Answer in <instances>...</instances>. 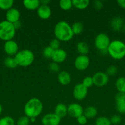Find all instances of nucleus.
<instances>
[{"mask_svg":"<svg viewBox=\"0 0 125 125\" xmlns=\"http://www.w3.org/2000/svg\"><path fill=\"white\" fill-rule=\"evenodd\" d=\"M72 6L80 10L85 9L89 4V0H72Z\"/></svg>","mask_w":125,"mask_h":125,"instance_id":"nucleus-22","label":"nucleus"},{"mask_svg":"<svg viewBox=\"0 0 125 125\" xmlns=\"http://www.w3.org/2000/svg\"><path fill=\"white\" fill-rule=\"evenodd\" d=\"M15 121L12 117L6 116L0 119V125H15Z\"/></svg>","mask_w":125,"mask_h":125,"instance_id":"nucleus-30","label":"nucleus"},{"mask_svg":"<svg viewBox=\"0 0 125 125\" xmlns=\"http://www.w3.org/2000/svg\"><path fill=\"white\" fill-rule=\"evenodd\" d=\"M67 114L73 118H77L83 114V109L80 104L77 103L71 104L67 107Z\"/></svg>","mask_w":125,"mask_h":125,"instance_id":"nucleus-12","label":"nucleus"},{"mask_svg":"<svg viewBox=\"0 0 125 125\" xmlns=\"http://www.w3.org/2000/svg\"><path fill=\"white\" fill-rule=\"evenodd\" d=\"M55 114L61 118H64L67 114V107L64 104H58L55 107Z\"/></svg>","mask_w":125,"mask_h":125,"instance_id":"nucleus-20","label":"nucleus"},{"mask_svg":"<svg viewBox=\"0 0 125 125\" xmlns=\"http://www.w3.org/2000/svg\"><path fill=\"white\" fill-rule=\"evenodd\" d=\"M15 32L16 29L13 24L7 20L2 21L0 23V39L1 40L6 42L12 40Z\"/></svg>","mask_w":125,"mask_h":125,"instance_id":"nucleus-5","label":"nucleus"},{"mask_svg":"<svg viewBox=\"0 0 125 125\" xmlns=\"http://www.w3.org/2000/svg\"><path fill=\"white\" fill-rule=\"evenodd\" d=\"M74 35H79L83 32V25L80 22H75L71 26Z\"/></svg>","mask_w":125,"mask_h":125,"instance_id":"nucleus-25","label":"nucleus"},{"mask_svg":"<svg viewBox=\"0 0 125 125\" xmlns=\"http://www.w3.org/2000/svg\"><path fill=\"white\" fill-rule=\"evenodd\" d=\"M17 65L20 67H28L33 63L34 54L31 50L28 49L18 51L14 56Z\"/></svg>","mask_w":125,"mask_h":125,"instance_id":"nucleus-4","label":"nucleus"},{"mask_svg":"<svg viewBox=\"0 0 125 125\" xmlns=\"http://www.w3.org/2000/svg\"><path fill=\"white\" fill-rule=\"evenodd\" d=\"M43 111V104L39 99L33 98L28 100L24 107L26 116L31 118H36Z\"/></svg>","mask_w":125,"mask_h":125,"instance_id":"nucleus-2","label":"nucleus"},{"mask_svg":"<svg viewBox=\"0 0 125 125\" xmlns=\"http://www.w3.org/2000/svg\"><path fill=\"white\" fill-rule=\"evenodd\" d=\"M4 63L6 67L9 68H15L18 66L14 57H11V56L6 57L4 59Z\"/></svg>","mask_w":125,"mask_h":125,"instance_id":"nucleus-26","label":"nucleus"},{"mask_svg":"<svg viewBox=\"0 0 125 125\" xmlns=\"http://www.w3.org/2000/svg\"><path fill=\"white\" fill-rule=\"evenodd\" d=\"M117 3L120 7L125 9V0H118L117 1Z\"/></svg>","mask_w":125,"mask_h":125,"instance_id":"nucleus-40","label":"nucleus"},{"mask_svg":"<svg viewBox=\"0 0 125 125\" xmlns=\"http://www.w3.org/2000/svg\"><path fill=\"white\" fill-rule=\"evenodd\" d=\"M110 43V38L105 33H100L94 39V46L100 51H107Z\"/></svg>","mask_w":125,"mask_h":125,"instance_id":"nucleus-6","label":"nucleus"},{"mask_svg":"<svg viewBox=\"0 0 125 125\" xmlns=\"http://www.w3.org/2000/svg\"><path fill=\"white\" fill-rule=\"evenodd\" d=\"M6 17V20L7 21L13 24V23L19 21L20 17V13L17 9L12 7L7 11Z\"/></svg>","mask_w":125,"mask_h":125,"instance_id":"nucleus-14","label":"nucleus"},{"mask_svg":"<svg viewBox=\"0 0 125 125\" xmlns=\"http://www.w3.org/2000/svg\"><path fill=\"white\" fill-rule=\"evenodd\" d=\"M72 2L71 0H61L60 1V7L64 10H67L72 7Z\"/></svg>","mask_w":125,"mask_h":125,"instance_id":"nucleus-28","label":"nucleus"},{"mask_svg":"<svg viewBox=\"0 0 125 125\" xmlns=\"http://www.w3.org/2000/svg\"><path fill=\"white\" fill-rule=\"evenodd\" d=\"M82 84L87 88H89L93 85V78L91 76H87L83 79Z\"/></svg>","mask_w":125,"mask_h":125,"instance_id":"nucleus-34","label":"nucleus"},{"mask_svg":"<svg viewBox=\"0 0 125 125\" xmlns=\"http://www.w3.org/2000/svg\"><path fill=\"white\" fill-rule=\"evenodd\" d=\"M54 33L56 39L62 42L69 41L74 36L72 28L67 22L64 21H61L56 23Z\"/></svg>","mask_w":125,"mask_h":125,"instance_id":"nucleus-1","label":"nucleus"},{"mask_svg":"<svg viewBox=\"0 0 125 125\" xmlns=\"http://www.w3.org/2000/svg\"><path fill=\"white\" fill-rule=\"evenodd\" d=\"M110 120L111 122V124L115 125H118L119 123H121V118L118 115H114L112 116L111 118H110Z\"/></svg>","mask_w":125,"mask_h":125,"instance_id":"nucleus-36","label":"nucleus"},{"mask_svg":"<svg viewBox=\"0 0 125 125\" xmlns=\"http://www.w3.org/2000/svg\"><path fill=\"white\" fill-rule=\"evenodd\" d=\"M54 51H55V50H53L50 46H46V47L43 50L42 54L45 58L51 59L52 58L53 54Z\"/></svg>","mask_w":125,"mask_h":125,"instance_id":"nucleus-31","label":"nucleus"},{"mask_svg":"<svg viewBox=\"0 0 125 125\" xmlns=\"http://www.w3.org/2000/svg\"><path fill=\"white\" fill-rule=\"evenodd\" d=\"M23 6L30 10H38L40 6V1L39 0H25L23 1Z\"/></svg>","mask_w":125,"mask_h":125,"instance_id":"nucleus-19","label":"nucleus"},{"mask_svg":"<svg viewBox=\"0 0 125 125\" xmlns=\"http://www.w3.org/2000/svg\"></svg>","mask_w":125,"mask_h":125,"instance_id":"nucleus-46","label":"nucleus"},{"mask_svg":"<svg viewBox=\"0 0 125 125\" xmlns=\"http://www.w3.org/2000/svg\"><path fill=\"white\" fill-rule=\"evenodd\" d=\"M109 118L105 117H100L95 121V125H111Z\"/></svg>","mask_w":125,"mask_h":125,"instance_id":"nucleus-29","label":"nucleus"},{"mask_svg":"<svg viewBox=\"0 0 125 125\" xmlns=\"http://www.w3.org/2000/svg\"><path fill=\"white\" fill-rule=\"evenodd\" d=\"M67 52L63 49L59 48L58 50H55L53 54L51 59L54 61L55 63H62L67 58Z\"/></svg>","mask_w":125,"mask_h":125,"instance_id":"nucleus-15","label":"nucleus"},{"mask_svg":"<svg viewBox=\"0 0 125 125\" xmlns=\"http://www.w3.org/2000/svg\"><path fill=\"white\" fill-rule=\"evenodd\" d=\"M30 118L27 116H22L17 121V125H29L30 123Z\"/></svg>","mask_w":125,"mask_h":125,"instance_id":"nucleus-32","label":"nucleus"},{"mask_svg":"<svg viewBox=\"0 0 125 125\" xmlns=\"http://www.w3.org/2000/svg\"><path fill=\"white\" fill-rule=\"evenodd\" d=\"M107 51L114 59H122L125 57V43L121 40H113L110 42Z\"/></svg>","mask_w":125,"mask_h":125,"instance_id":"nucleus-3","label":"nucleus"},{"mask_svg":"<svg viewBox=\"0 0 125 125\" xmlns=\"http://www.w3.org/2000/svg\"></svg>","mask_w":125,"mask_h":125,"instance_id":"nucleus-45","label":"nucleus"},{"mask_svg":"<svg viewBox=\"0 0 125 125\" xmlns=\"http://www.w3.org/2000/svg\"><path fill=\"white\" fill-rule=\"evenodd\" d=\"M58 80L61 85H68L71 81V75L67 72L62 71L60 72L58 75Z\"/></svg>","mask_w":125,"mask_h":125,"instance_id":"nucleus-18","label":"nucleus"},{"mask_svg":"<svg viewBox=\"0 0 125 125\" xmlns=\"http://www.w3.org/2000/svg\"><path fill=\"white\" fill-rule=\"evenodd\" d=\"M89 58L87 55H79L76 57L74 62V66L78 70H85L89 67Z\"/></svg>","mask_w":125,"mask_h":125,"instance_id":"nucleus-7","label":"nucleus"},{"mask_svg":"<svg viewBox=\"0 0 125 125\" xmlns=\"http://www.w3.org/2000/svg\"><path fill=\"white\" fill-rule=\"evenodd\" d=\"M88 94V88L85 87L83 84H78L74 87L73 90L74 97L77 100H83Z\"/></svg>","mask_w":125,"mask_h":125,"instance_id":"nucleus-9","label":"nucleus"},{"mask_svg":"<svg viewBox=\"0 0 125 125\" xmlns=\"http://www.w3.org/2000/svg\"><path fill=\"white\" fill-rule=\"evenodd\" d=\"M77 49L80 55H87L89 52V46L85 42H80L77 43Z\"/></svg>","mask_w":125,"mask_h":125,"instance_id":"nucleus-23","label":"nucleus"},{"mask_svg":"<svg viewBox=\"0 0 125 125\" xmlns=\"http://www.w3.org/2000/svg\"><path fill=\"white\" fill-rule=\"evenodd\" d=\"M38 15L42 20H47L50 18L51 15V10L50 7L47 5H42L38 9Z\"/></svg>","mask_w":125,"mask_h":125,"instance_id":"nucleus-16","label":"nucleus"},{"mask_svg":"<svg viewBox=\"0 0 125 125\" xmlns=\"http://www.w3.org/2000/svg\"></svg>","mask_w":125,"mask_h":125,"instance_id":"nucleus-47","label":"nucleus"},{"mask_svg":"<svg viewBox=\"0 0 125 125\" xmlns=\"http://www.w3.org/2000/svg\"><path fill=\"white\" fill-rule=\"evenodd\" d=\"M118 68L115 65H110L106 70V74L108 76H114L117 73Z\"/></svg>","mask_w":125,"mask_h":125,"instance_id":"nucleus-33","label":"nucleus"},{"mask_svg":"<svg viewBox=\"0 0 125 125\" xmlns=\"http://www.w3.org/2000/svg\"><path fill=\"white\" fill-rule=\"evenodd\" d=\"M93 6H94V7L96 10H99L103 7V2L102 1H99V0H96L94 1Z\"/></svg>","mask_w":125,"mask_h":125,"instance_id":"nucleus-38","label":"nucleus"},{"mask_svg":"<svg viewBox=\"0 0 125 125\" xmlns=\"http://www.w3.org/2000/svg\"><path fill=\"white\" fill-rule=\"evenodd\" d=\"M92 78L93 80V85L98 87L105 86L109 82V76L104 72H97Z\"/></svg>","mask_w":125,"mask_h":125,"instance_id":"nucleus-8","label":"nucleus"},{"mask_svg":"<svg viewBox=\"0 0 125 125\" xmlns=\"http://www.w3.org/2000/svg\"><path fill=\"white\" fill-rule=\"evenodd\" d=\"M97 114L98 111L96 107L94 106H88L83 110V114L85 116L87 119H91L94 118L97 115Z\"/></svg>","mask_w":125,"mask_h":125,"instance_id":"nucleus-21","label":"nucleus"},{"mask_svg":"<svg viewBox=\"0 0 125 125\" xmlns=\"http://www.w3.org/2000/svg\"><path fill=\"white\" fill-rule=\"evenodd\" d=\"M13 25H14V27L16 29V30L18 29H19L21 27V26H22V23H21V22L19 21H17L16 23H13Z\"/></svg>","mask_w":125,"mask_h":125,"instance_id":"nucleus-41","label":"nucleus"},{"mask_svg":"<svg viewBox=\"0 0 125 125\" xmlns=\"http://www.w3.org/2000/svg\"><path fill=\"white\" fill-rule=\"evenodd\" d=\"M77 122H78L80 125H84L87 123V120L88 119H87V118L85 117V116L83 114L82 115L79 116V117L77 118Z\"/></svg>","mask_w":125,"mask_h":125,"instance_id":"nucleus-39","label":"nucleus"},{"mask_svg":"<svg viewBox=\"0 0 125 125\" xmlns=\"http://www.w3.org/2000/svg\"><path fill=\"white\" fill-rule=\"evenodd\" d=\"M36 122V118H30V122L31 123H34Z\"/></svg>","mask_w":125,"mask_h":125,"instance_id":"nucleus-43","label":"nucleus"},{"mask_svg":"<svg viewBox=\"0 0 125 125\" xmlns=\"http://www.w3.org/2000/svg\"><path fill=\"white\" fill-rule=\"evenodd\" d=\"M110 28L115 31H120L124 26V20L121 17H115L110 21Z\"/></svg>","mask_w":125,"mask_h":125,"instance_id":"nucleus-17","label":"nucleus"},{"mask_svg":"<svg viewBox=\"0 0 125 125\" xmlns=\"http://www.w3.org/2000/svg\"><path fill=\"white\" fill-rule=\"evenodd\" d=\"M13 0H0V8L3 10H7L12 8L13 6Z\"/></svg>","mask_w":125,"mask_h":125,"instance_id":"nucleus-27","label":"nucleus"},{"mask_svg":"<svg viewBox=\"0 0 125 125\" xmlns=\"http://www.w3.org/2000/svg\"><path fill=\"white\" fill-rule=\"evenodd\" d=\"M4 49L6 54L11 57L13 56H15L18 52V44L13 40L6 41L4 46Z\"/></svg>","mask_w":125,"mask_h":125,"instance_id":"nucleus-11","label":"nucleus"},{"mask_svg":"<svg viewBox=\"0 0 125 125\" xmlns=\"http://www.w3.org/2000/svg\"><path fill=\"white\" fill-rule=\"evenodd\" d=\"M40 1V4L47 5V6H48V4L50 2V0H42V1Z\"/></svg>","mask_w":125,"mask_h":125,"instance_id":"nucleus-42","label":"nucleus"},{"mask_svg":"<svg viewBox=\"0 0 125 125\" xmlns=\"http://www.w3.org/2000/svg\"><path fill=\"white\" fill-rule=\"evenodd\" d=\"M50 46L53 50H56L60 48V41L57 39H54L51 40L50 43Z\"/></svg>","mask_w":125,"mask_h":125,"instance_id":"nucleus-35","label":"nucleus"},{"mask_svg":"<svg viewBox=\"0 0 125 125\" xmlns=\"http://www.w3.org/2000/svg\"><path fill=\"white\" fill-rule=\"evenodd\" d=\"M49 67L50 70L53 72H57L58 71H59V69H60V67H59L58 64L57 63H55V62L50 63L49 65Z\"/></svg>","mask_w":125,"mask_h":125,"instance_id":"nucleus-37","label":"nucleus"},{"mask_svg":"<svg viewBox=\"0 0 125 125\" xmlns=\"http://www.w3.org/2000/svg\"><path fill=\"white\" fill-rule=\"evenodd\" d=\"M115 86L118 92L125 93V78L120 77L115 83Z\"/></svg>","mask_w":125,"mask_h":125,"instance_id":"nucleus-24","label":"nucleus"},{"mask_svg":"<svg viewBox=\"0 0 125 125\" xmlns=\"http://www.w3.org/2000/svg\"><path fill=\"white\" fill-rule=\"evenodd\" d=\"M2 106H1V104H0V115H1V112H2Z\"/></svg>","mask_w":125,"mask_h":125,"instance_id":"nucleus-44","label":"nucleus"},{"mask_svg":"<svg viewBox=\"0 0 125 125\" xmlns=\"http://www.w3.org/2000/svg\"><path fill=\"white\" fill-rule=\"evenodd\" d=\"M116 108L120 114H125V94L118 92L115 95Z\"/></svg>","mask_w":125,"mask_h":125,"instance_id":"nucleus-13","label":"nucleus"},{"mask_svg":"<svg viewBox=\"0 0 125 125\" xmlns=\"http://www.w3.org/2000/svg\"><path fill=\"white\" fill-rule=\"evenodd\" d=\"M61 122V118L55 113H49L45 115L42 118L43 125H59Z\"/></svg>","mask_w":125,"mask_h":125,"instance_id":"nucleus-10","label":"nucleus"}]
</instances>
